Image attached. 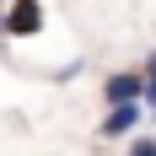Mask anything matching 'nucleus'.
<instances>
[{"instance_id": "obj_1", "label": "nucleus", "mask_w": 156, "mask_h": 156, "mask_svg": "<svg viewBox=\"0 0 156 156\" xmlns=\"http://www.w3.org/2000/svg\"><path fill=\"white\" fill-rule=\"evenodd\" d=\"M38 27H43V5H38V0H16L11 16L0 22V32H16V38H32Z\"/></svg>"}, {"instance_id": "obj_2", "label": "nucleus", "mask_w": 156, "mask_h": 156, "mask_svg": "<svg viewBox=\"0 0 156 156\" xmlns=\"http://www.w3.org/2000/svg\"><path fill=\"white\" fill-rule=\"evenodd\" d=\"M102 97H108L113 108H135V97H145V81L140 76H108Z\"/></svg>"}, {"instance_id": "obj_3", "label": "nucleus", "mask_w": 156, "mask_h": 156, "mask_svg": "<svg viewBox=\"0 0 156 156\" xmlns=\"http://www.w3.org/2000/svg\"><path fill=\"white\" fill-rule=\"evenodd\" d=\"M135 124H140V108H113L108 119H102V135H129Z\"/></svg>"}, {"instance_id": "obj_4", "label": "nucleus", "mask_w": 156, "mask_h": 156, "mask_svg": "<svg viewBox=\"0 0 156 156\" xmlns=\"http://www.w3.org/2000/svg\"><path fill=\"white\" fill-rule=\"evenodd\" d=\"M129 156H156V140H151V135H140V140L129 145Z\"/></svg>"}, {"instance_id": "obj_5", "label": "nucleus", "mask_w": 156, "mask_h": 156, "mask_svg": "<svg viewBox=\"0 0 156 156\" xmlns=\"http://www.w3.org/2000/svg\"><path fill=\"white\" fill-rule=\"evenodd\" d=\"M145 97H151V119H156V81H145Z\"/></svg>"}, {"instance_id": "obj_6", "label": "nucleus", "mask_w": 156, "mask_h": 156, "mask_svg": "<svg viewBox=\"0 0 156 156\" xmlns=\"http://www.w3.org/2000/svg\"><path fill=\"white\" fill-rule=\"evenodd\" d=\"M140 81H156V54H151V65H145V76Z\"/></svg>"}]
</instances>
